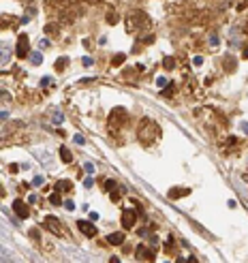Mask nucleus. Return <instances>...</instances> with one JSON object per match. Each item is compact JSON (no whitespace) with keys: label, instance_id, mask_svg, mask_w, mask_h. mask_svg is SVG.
<instances>
[{"label":"nucleus","instance_id":"f257e3e1","mask_svg":"<svg viewBox=\"0 0 248 263\" xmlns=\"http://www.w3.org/2000/svg\"><path fill=\"white\" fill-rule=\"evenodd\" d=\"M15 54H17L19 58L30 56V49H28V36H26V34H21L19 39H17V47H15Z\"/></svg>","mask_w":248,"mask_h":263},{"label":"nucleus","instance_id":"f03ea898","mask_svg":"<svg viewBox=\"0 0 248 263\" xmlns=\"http://www.w3.org/2000/svg\"><path fill=\"white\" fill-rule=\"evenodd\" d=\"M137 220V212L135 210H124L122 212V227L124 229H131Z\"/></svg>","mask_w":248,"mask_h":263},{"label":"nucleus","instance_id":"7ed1b4c3","mask_svg":"<svg viewBox=\"0 0 248 263\" xmlns=\"http://www.w3.org/2000/svg\"><path fill=\"white\" fill-rule=\"evenodd\" d=\"M13 210H15V214H17L19 218H28V216H30V210H28V205H26L21 199L13 201Z\"/></svg>","mask_w":248,"mask_h":263},{"label":"nucleus","instance_id":"20e7f679","mask_svg":"<svg viewBox=\"0 0 248 263\" xmlns=\"http://www.w3.org/2000/svg\"><path fill=\"white\" fill-rule=\"evenodd\" d=\"M77 227H79V231L88 235V238H92V235H96V227L92 222H88V220H77Z\"/></svg>","mask_w":248,"mask_h":263},{"label":"nucleus","instance_id":"39448f33","mask_svg":"<svg viewBox=\"0 0 248 263\" xmlns=\"http://www.w3.org/2000/svg\"><path fill=\"white\" fill-rule=\"evenodd\" d=\"M137 259H148V261H152L154 259V253L150 248H146V246H139V248H137Z\"/></svg>","mask_w":248,"mask_h":263},{"label":"nucleus","instance_id":"423d86ee","mask_svg":"<svg viewBox=\"0 0 248 263\" xmlns=\"http://www.w3.org/2000/svg\"><path fill=\"white\" fill-rule=\"evenodd\" d=\"M9 60H11V47L0 43V64H9Z\"/></svg>","mask_w":248,"mask_h":263},{"label":"nucleus","instance_id":"0eeeda50","mask_svg":"<svg viewBox=\"0 0 248 263\" xmlns=\"http://www.w3.org/2000/svg\"><path fill=\"white\" fill-rule=\"evenodd\" d=\"M107 242L113 244V246L124 244V233H109V235H107Z\"/></svg>","mask_w":248,"mask_h":263},{"label":"nucleus","instance_id":"6e6552de","mask_svg":"<svg viewBox=\"0 0 248 263\" xmlns=\"http://www.w3.org/2000/svg\"><path fill=\"white\" fill-rule=\"evenodd\" d=\"M45 225L49 227V231H58V229H60V222H58L54 216H47V218H45Z\"/></svg>","mask_w":248,"mask_h":263},{"label":"nucleus","instance_id":"1a4fd4ad","mask_svg":"<svg viewBox=\"0 0 248 263\" xmlns=\"http://www.w3.org/2000/svg\"><path fill=\"white\" fill-rule=\"evenodd\" d=\"M186 193H188V188H171L169 190V197H171V199H178V197H184Z\"/></svg>","mask_w":248,"mask_h":263},{"label":"nucleus","instance_id":"9d476101","mask_svg":"<svg viewBox=\"0 0 248 263\" xmlns=\"http://www.w3.org/2000/svg\"><path fill=\"white\" fill-rule=\"evenodd\" d=\"M60 158H62L64 163H71V161H73V154L69 152V148H64V146L60 148Z\"/></svg>","mask_w":248,"mask_h":263},{"label":"nucleus","instance_id":"9b49d317","mask_svg":"<svg viewBox=\"0 0 248 263\" xmlns=\"http://www.w3.org/2000/svg\"><path fill=\"white\" fill-rule=\"evenodd\" d=\"M30 62L32 64H41L43 62V54L41 52H30Z\"/></svg>","mask_w":248,"mask_h":263},{"label":"nucleus","instance_id":"f8f14e48","mask_svg":"<svg viewBox=\"0 0 248 263\" xmlns=\"http://www.w3.org/2000/svg\"><path fill=\"white\" fill-rule=\"evenodd\" d=\"M56 190H58V193H60V190H62V193H64V190H71V182H69V180H60V182L56 184Z\"/></svg>","mask_w":248,"mask_h":263},{"label":"nucleus","instance_id":"ddd939ff","mask_svg":"<svg viewBox=\"0 0 248 263\" xmlns=\"http://www.w3.org/2000/svg\"><path fill=\"white\" fill-rule=\"evenodd\" d=\"M67 64H69V58H60L58 62H56V71H64V69H67Z\"/></svg>","mask_w":248,"mask_h":263},{"label":"nucleus","instance_id":"4468645a","mask_svg":"<svg viewBox=\"0 0 248 263\" xmlns=\"http://www.w3.org/2000/svg\"><path fill=\"white\" fill-rule=\"evenodd\" d=\"M49 201H52V203H54V205H60V203H62V199H60V195H58V190H56V193H54L52 197H49Z\"/></svg>","mask_w":248,"mask_h":263},{"label":"nucleus","instance_id":"2eb2a0df","mask_svg":"<svg viewBox=\"0 0 248 263\" xmlns=\"http://www.w3.org/2000/svg\"><path fill=\"white\" fill-rule=\"evenodd\" d=\"M52 120H54V124H62L64 122V116H62V113H54Z\"/></svg>","mask_w":248,"mask_h":263},{"label":"nucleus","instance_id":"dca6fc26","mask_svg":"<svg viewBox=\"0 0 248 263\" xmlns=\"http://www.w3.org/2000/svg\"><path fill=\"white\" fill-rule=\"evenodd\" d=\"M43 182H45V178H43V175H36V178L32 180V186H43Z\"/></svg>","mask_w":248,"mask_h":263},{"label":"nucleus","instance_id":"f3484780","mask_svg":"<svg viewBox=\"0 0 248 263\" xmlns=\"http://www.w3.org/2000/svg\"><path fill=\"white\" fill-rule=\"evenodd\" d=\"M115 188V182L113 180H105V190H113Z\"/></svg>","mask_w":248,"mask_h":263},{"label":"nucleus","instance_id":"a211bd4d","mask_svg":"<svg viewBox=\"0 0 248 263\" xmlns=\"http://www.w3.org/2000/svg\"><path fill=\"white\" fill-rule=\"evenodd\" d=\"M156 86L158 88H165V86H167V79H165V77H156Z\"/></svg>","mask_w":248,"mask_h":263},{"label":"nucleus","instance_id":"6ab92c4d","mask_svg":"<svg viewBox=\"0 0 248 263\" xmlns=\"http://www.w3.org/2000/svg\"><path fill=\"white\" fill-rule=\"evenodd\" d=\"M92 184H94V180H92L90 175H88V178L84 180V186H86V188H92Z\"/></svg>","mask_w":248,"mask_h":263},{"label":"nucleus","instance_id":"aec40b11","mask_svg":"<svg viewBox=\"0 0 248 263\" xmlns=\"http://www.w3.org/2000/svg\"><path fill=\"white\" fill-rule=\"evenodd\" d=\"M124 62V54H118V56L113 58V64H122Z\"/></svg>","mask_w":248,"mask_h":263},{"label":"nucleus","instance_id":"412c9836","mask_svg":"<svg viewBox=\"0 0 248 263\" xmlns=\"http://www.w3.org/2000/svg\"><path fill=\"white\" fill-rule=\"evenodd\" d=\"M84 169H86V171L90 173V175L94 173V165H92V163H86V165H84Z\"/></svg>","mask_w":248,"mask_h":263},{"label":"nucleus","instance_id":"4be33fe9","mask_svg":"<svg viewBox=\"0 0 248 263\" xmlns=\"http://www.w3.org/2000/svg\"><path fill=\"white\" fill-rule=\"evenodd\" d=\"M165 69H173V58H165Z\"/></svg>","mask_w":248,"mask_h":263},{"label":"nucleus","instance_id":"5701e85b","mask_svg":"<svg viewBox=\"0 0 248 263\" xmlns=\"http://www.w3.org/2000/svg\"><path fill=\"white\" fill-rule=\"evenodd\" d=\"M73 141H75V144H79V146H84V141H86V139H84L81 135H75V137H73Z\"/></svg>","mask_w":248,"mask_h":263},{"label":"nucleus","instance_id":"b1692460","mask_svg":"<svg viewBox=\"0 0 248 263\" xmlns=\"http://www.w3.org/2000/svg\"><path fill=\"white\" fill-rule=\"evenodd\" d=\"M64 207H67V210H75V203L71 199H67V201H64Z\"/></svg>","mask_w":248,"mask_h":263},{"label":"nucleus","instance_id":"393cba45","mask_svg":"<svg viewBox=\"0 0 248 263\" xmlns=\"http://www.w3.org/2000/svg\"><path fill=\"white\" fill-rule=\"evenodd\" d=\"M81 62H84V67H92V64H94V60H92V58H84Z\"/></svg>","mask_w":248,"mask_h":263},{"label":"nucleus","instance_id":"a878e982","mask_svg":"<svg viewBox=\"0 0 248 263\" xmlns=\"http://www.w3.org/2000/svg\"><path fill=\"white\" fill-rule=\"evenodd\" d=\"M192 62H195V67H201V64H203V58H201V56H195Z\"/></svg>","mask_w":248,"mask_h":263},{"label":"nucleus","instance_id":"bb28decb","mask_svg":"<svg viewBox=\"0 0 248 263\" xmlns=\"http://www.w3.org/2000/svg\"><path fill=\"white\" fill-rule=\"evenodd\" d=\"M210 43H212L214 47H216V45H218V36H216V34H212V36H210Z\"/></svg>","mask_w":248,"mask_h":263},{"label":"nucleus","instance_id":"cd10ccee","mask_svg":"<svg viewBox=\"0 0 248 263\" xmlns=\"http://www.w3.org/2000/svg\"><path fill=\"white\" fill-rule=\"evenodd\" d=\"M240 128L244 130V135H248V122H242V124H240Z\"/></svg>","mask_w":248,"mask_h":263},{"label":"nucleus","instance_id":"c85d7f7f","mask_svg":"<svg viewBox=\"0 0 248 263\" xmlns=\"http://www.w3.org/2000/svg\"><path fill=\"white\" fill-rule=\"evenodd\" d=\"M49 84H52V79H49V77H43L41 79V86H49Z\"/></svg>","mask_w":248,"mask_h":263},{"label":"nucleus","instance_id":"c756f323","mask_svg":"<svg viewBox=\"0 0 248 263\" xmlns=\"http://www.w3.org/2000/svg\"><path fill=\"white\" fill-rule=\"evenodd\" d=\"M28 203H36V195H30L28 197Z\"/></svg>","mask_w":248,"mask_h":263},{"label":"nucleus","instance_id":"7c9ffc66","mask_svg":"<svg viewBox=\"0 0 248 263\" xmlns=\"http://www.w3.org/2000/svg\"><path fill=\"white\" fill-rule=\"evenodd\" d=\"M4 118H9V111H0V120H4Z\"/></svg>","mask_w":248,"mask_h":263},{"label":"nucleus","instance_id":"2f4dec72","mask_svg":"<svg viewBox=\"0 0 248 263\" xmlns=\"http://www.w3.org/2000/svg\"><path fill=\"white\" fill-rule=\"evenodd\" d=\"M0 257H7V253H4V250H2V248H0Z\"/></svg>","mask_w":248,"mask_h":263},{"label":"nucleus","instance_id":"473e14b6","mask_svg":"<svg viewBox=\"0 0 248 263\" xmlns=\"http://www.w3.org/2000/svg\"><path fill=\"white\" fill-rule=\"evenodd\" d=\"M244 58H248V49H244Z\"/></svg>","mask_w":248,"mask_h":263}]
</instances>
